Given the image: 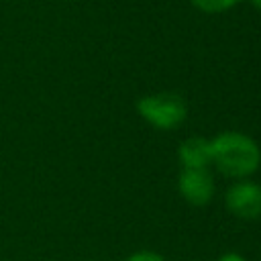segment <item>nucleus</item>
<instances>
[{"instance_id":"f257e3e1","label":"nucleus","mask_w":261,"mask_h":261,"mask_svg":"<svg viewBox=\"0 0 261 261\" xmlns=\"http://www.w3.org/2000/svg\"><path fill=\"white\" fill-rule=\"evenodd\" d=\"M212 165L230 179H247L261 165V149L245 133L224 130L210 139Z\"/></svg>"},{"instance_id":"f03ea898","label":"nucleus","mask_w":261,"mask_h":261,"mask_svg":"<svg viewBox=\"0 0 261 261\" xmlns=\"http://www.w3.org/2000/svg\"><path fill=\"white\" fill-rule=\"evenodd\" d=\"M139 116L159 130H173L184 124L188 116V106L179 94L173 92H157L147 94L137 100Z\"/></svg>"},{"instance_id":"7ed1b4c3","label":"nucleus","mask_w":261,"mask_h":261,"mask_svg":"<svg viewBox=\"0 0 261 261\" xmlns=\"http://www.w3.org/2000/svg\"><path fill=\"white\" fill-rule=\"evenodd\" d=\"M224 206L237 218H261V184L251 179H237L224 192Z\"/></svg>"},{"instance_id":"20e7f679","label":"nucleus","mask_w":261,"mask_h":261,"mask_svg":"<svg viewBox=\"0 0 261 261\" xmlns=\"http://www.w3.org/2000/svg\"><path fill=\"white\" fill-rule=\"evenodd\" d=\"M177 190L192 206H206L214 196V179L208 167H184L177 175Z\"/></svg>"},{"instance_id":"39448f33","label":"nucleus","mask_w":261,"mask_h":261,"mask_svg":"<svg viewBox=\"0 0 261 261\" xmlns=\"http://www.w3.org/2000/svg\"><path fill=\"white\" fill-rule=\"evenodd\" d=\"M177 157L184 167H210L212 163V145L206 137H188L177 147Z\"/></svg>"},{"instance_id":"423d86ee","label":"nucleus","mask_w":261,"mask_h":261,"mask_svg":"<svg viewBox=\"0 0 261 261\" xmlns=\"http://www.w3.org/2000/svg\"><path fill=\"white\" fill-rule=\"evenodd\" d=\"M198 10L208 12V14H218V12H226L232 6H237L241 0H190Z\"/></svg>"},{"instance_id":"0eeeda50","label":"nucleus","mask_w":261,"mask_h":261,"mask_svg":"<svg viewBox=\"0 0 261 261\" xmlns=\"http://www.w3.org/2000/svg\"><path fill=\"white\" fill-rule=\"evenodd\" d=\"M124 261H165V257L155 251H137V253L128 255Z\"/></svg>"},{"instance_id":"6e6552de","label":"nucleus","mask_w":261,"mask_h":261,"mask_svg":"<svg viewBox=\"0 0 261 261\" xmlns=\"http://www.w3.org/2000/svg\"><path fill=\"white\" fill-rule=\"evenodd\" d=\"M216 261H247L241 253H234V251H228V253H222Z\"/></svg>"},{"instance_id":"1a4fd4ad","label":"nucleus","mask_w":261,"mask_h":261,"mask_svg":"<svg viewBox=\"0 0 261 261\" xmlns=\"http://www.w3.org/2000/svg\"><path fill=\"white\" fill-rule=\"evenodd\" d=\"M251 2H253V4H255L259 10H261V0H251Z\"/></svg>"}]
</instances>
